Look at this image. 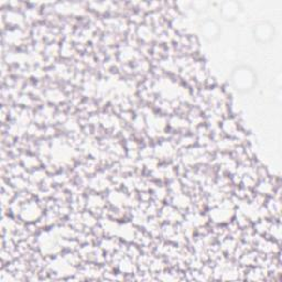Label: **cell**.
<instances>
[{
    "label": "cell",
    "mask_w": 282,
    "mask_h": 282,
    "mask_svg": "<svg viewBox=\"0 0 282 282\" xmlns=\"http://www.w3.org/2000/svg\"><path fill=\"white\" fill-rule=\"evenodd\" d=\"M232 83L234 89L240 93L249 92L253 89L256 84V76L255 73L252 70L246 66L238 67L237 70L234 71L232 76Z\"/></svg>",
    "instance_id": "6da1fadb"
},
{
    "label": "cell",
    "mask_w": 282,
    "mask_h": 282,
    "mask_svg": "<svg viewBox=\"0 0 282 282\" xmlns=\"http://www.w3.org/2000/svg\"><path fill=\"white\" fill-rule=\"evenodd\" d=\"M201 31L203 37L208 41H214V40L218 38V34H220V28H218L217 23L213 21V20L205 21L201 28Z\"/></svg>",
    "instance_id": "7a4b0ae2"
},
{
    "label": "cell",
    "mask_w": 282,
    "mask_h": 282,
    "mask_svg": "<svg viewBox=\"0 0 282 282\" xmlns=\"http://www.w3.org/2000/svg\"><path fill=\"white\" fill-rule=\"evenodd\" d=\"M253 34H255V38H257L259 41L266 42L272 38L273 29L271 26L267 25V23H260V25L255 27Z\"/></svg>",
    "instance_id": "3957f363"
},
{
    "label": "cell",
    "mask_w": 282,
    "mask_h": 282,
    "mask_svg": "<svg viewBox=\"0 0 282 282\" xmlns=\"http://www.w3.org/2000/svg\"><path fill=\"white\" fill-rule=\"evenodd\" d=\"M238 8H239V5L237 2H226L223 10H222V14H223L225 19H234L239 11Z\"/></svg>",
    "instance_id": "277c9868"
}]
</instances>
